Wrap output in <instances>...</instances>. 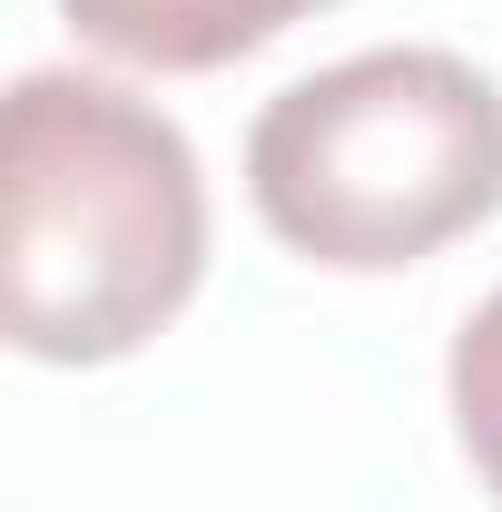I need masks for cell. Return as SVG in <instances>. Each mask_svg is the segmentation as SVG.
<instances>
[{"mask_svg":"<svg viewBox=\"0 0 502 512\" xmlns=\"http://www.w3.org/2000/svg\"><path fill=\"white\" fill-rule=\"evenodd\" d=\"M207 276V178L168 109L30 69L0 119V325L30 365H119Z\"/></svg>","mask_w":502,"mask_h":512,"instance_id":"6da1fadb","label":"cell"},{"mask_svg":"<svg viewBox=\"0 0 502 512\" xmlns=\"http://www.w3.org/2000/svg\"><path fill=\"white\" fill-rule=\"evenodd\" d=\"M247 197L306 266H424L502 217V79L463 50H365L315 69L256 109Z\"/></svg>","mask_w":502,"mask_h":512,"instance_id":"7a4b0ae2","label":"cell"},{"mask_svg":"<svg viewBox=\"0 0 502 512\" xmlns=\"http://www.w3.org/2000/svg\"><path fill=\"white\" fill-rule=\"evenodd\" d=\"M69 30L128 69H227L325 0H60Z\"/></svg>","mask_w":502,"mask_h":512,"instance_id":"3957f363","label":"cell"},{"mask_svg":"<svg viewBox=\"0 0 502 512\" xmlns=\"http://www.w3.org/2000/svg\"><path fill=\"white\" fill-rule=\"evenodd\" d=\"M443 394H453V434H463V463L483 473V493L502 503V286L463 316L453 335V365H443Z\"/></svg>","mask_w":502,"mask_h":512,"instance_id":"277c9868","label":"cell"}]
</instances>
